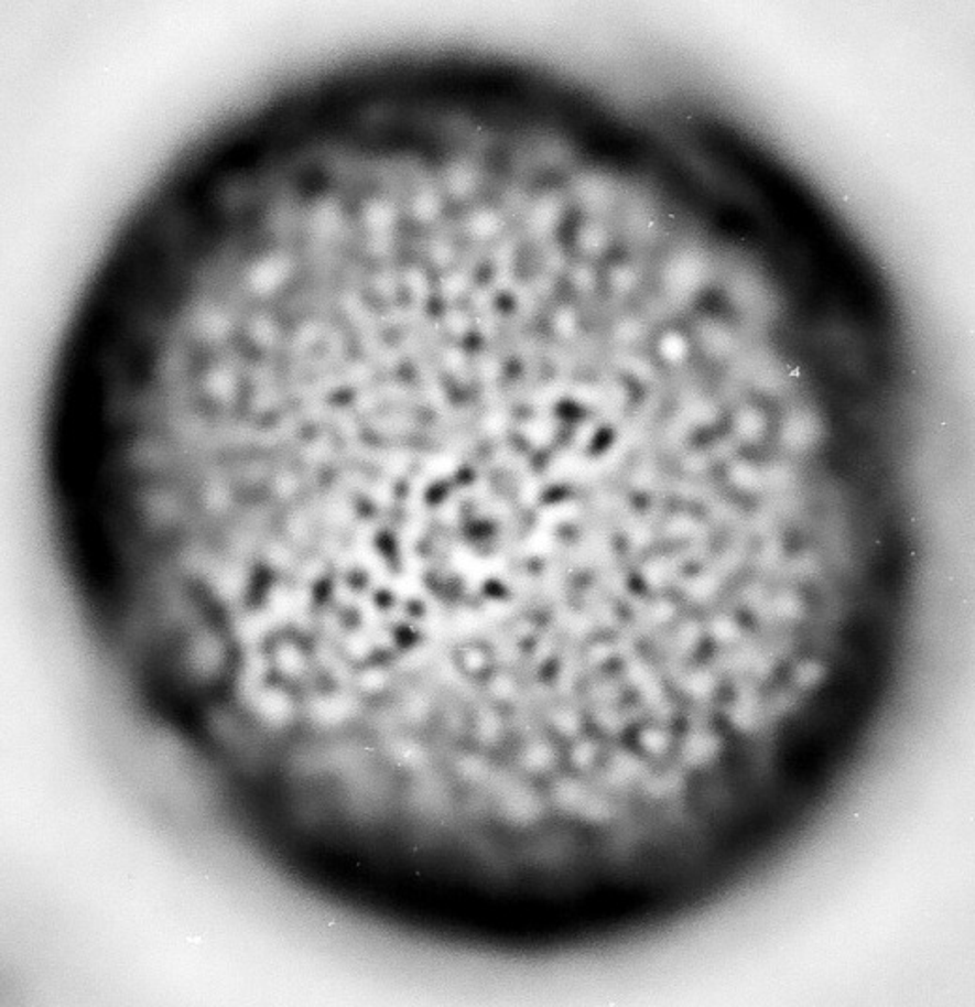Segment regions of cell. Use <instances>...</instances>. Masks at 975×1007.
<instances>
[{"instance_id": "cell-1", "label": "cell", "mask_w": 975, "mask_h": 1007, "mask_svg": "<svg viewBox=\"0 0 975 1007\" xmlns=\"http://www.w3.org/2000/svg\"><path fill=\"white\" fill-rule=\"evenodd\" d=\"M559 434L561 421L551 412H530L529 415H519L517 421L516 441L523 444L524 450L532 455L553 450Z\"/></svg>"}]
</instances>
